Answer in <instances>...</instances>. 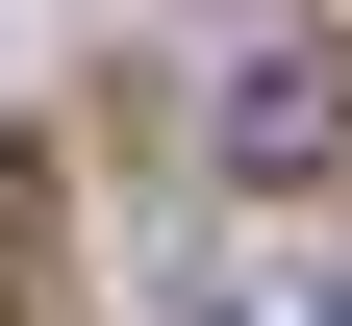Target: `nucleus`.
Wrapping results in <instances>:
<instances>
[{
  "instance_id": "obj_1",
  "label": "nucleus",
  "mask_w": 352,
  "mask_h": 326,
  "mask_svg": "<svg viewBox=\"0 0 352 326\" xmlns=\"http://www.w3.org/2000/svg\"><path fill=\"white\" fill-rule=\"evenodd\" d=\"M201 126H227L252 176H327V126H352V101H327V75H227V101H201Z\"/></svg>"
},
{
  "instance_id": "obj_2",
  "label": "nucleus",
  "mask_w": 352,
  "mask_h": 326,
  "mask_svg": "<svg viewBox=\"0 0 352 326\" xmlns=\"http://www.w3.org/2000/svg\"><path fill=\"white\" fill-rule=\"evenodd\" d=\"M176 326H352V276H201Z\"/></svg>"
}]
</instances>
